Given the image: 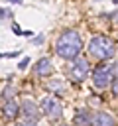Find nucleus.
<instances>
[{
    "label": "nucleus",
    "instance_id": "obj_1",
    "mask_svg": "<svg viewBox=\"0 0 118 126\" xmlns=\"http://www.w3.org/2000/svg\"><path fill=\"white\" fill-rule=\"evenodd\" d=\"M81 49H83L81 35H79L77 32H73V30L65 32L63 35H59V39H57V43H55V51H57V55L63 57V59H73V57H77V55L81 53Z\"/></svg>",
    "mask_w": 118,
    "mask_h": 126
},
{
    "label": "nucleus",
    "instance_id": "obj_2",
    "mask_svg": "<svg viewBox=\"0 0 118 126\" xmlns=\"http://www.w3.org/2000/svg\"><path fill=\"white\" fill-rule=\"evenodd\" d=\"M118 77V61L116 63H104L94 69L92 73V85L98 89H106L114 79Z\"/></svg>",
    "mask_w": 118,
    "mask_h": 126
},
{
    "label": "nucleus",
    "instance_id": "obj_3",
    "mask_svg": "<svg viewBox=\"0 0 118 126\" xmlns=\"http://www.w3.org/2000/svg\"><path fill=\"white\" fill-rule=\"evenodd\" d=\"M114 51H116L114 49V43L108 37H104V35H96L88 43V53L94 59H110L114 55Z\"/></svg>",
    "mask_w": 118,
    "mask_h": 126
},
{
    "label": "nucleus",
    "instance_id": "obj_4",
    "mask_svg": "<svg viewBox=\"0 0 118 126\" xmlns=\"http://www.w3.org/2000/svg\"><path fill=\"white\" fill-rule=\"evenodd\" d=\"M41 112H43L45 116H49V118H57V116H61L63 106H61L59 98H55L53 94H47V96H43V100H41Z\"/></svg>",
    "mask_w": 118,
    "mask_h": 126
},
{
    "label": "nucleus",
    "instance_id": "obj_5",
    "mask_svg": "<svg viewBox=\"0 0 118 126\" xmlns=\"http://www.w3.org/2000/svg\"><path fill=\"white\" fill-rule=\"evenodd\" d=\"M87 75H88V61L83 59V57H79V59L73 63V67H71V77L81 83Z\"/></svg>",
    "mask_w": 118,
    "mask_h": 126
},
{
    "label": "nucleus",
    "instance_id": "obj_6",
    "mask_svg": "<svg viewBox=\"0 0 118 126\" xmlns=\"http://www.w3.org/2000/svg\"><path fill=\"white\" fill-rule=\"evenodd\" d=\"M20 110H22V114L28 118V120H37V116H39V110H37V106L30 100V98H26V100H22V104H20Z\"/></svg>",
    "mask_w": 118,
    "mask_h": 126
},
{
    "label": "nucleus",
    "instance_id": "obj_7",
    "mask_svg": "<svg viewBox=\"0 0 118 126\" xmlns=\"http://www.w3.org/2000/svg\"><path fill=\"white\" fill-rule=\"evenodd\" d=\"M90 126H116V120H114V116H110L106 112H96L90 118Z\"/></svg>",
    "mask_w": 118,
    "mask_h": 126
},
{
    "label": "nucleus",
    "instance_id": "obj_8",
    "mask_svg": "<svg viewBox=\"0 0 118 126\" xmlns=\"http://www.w3.org/2000/svg\"><path fill=\"white\" fill-rule=\"evenodd\" d=\"M2 114L6 116V118H16L18 114H20V104L16 102V100H8L4 106H2Z\"/></svg>",
    "mask_w": 118,
    "mask_h": 126
},
{
    "label": "nucleus",
    "instance_id": "obj_9",
    "mask_svg": "<svg viewBox=\"0 0 118 126\" xmlns=\"http://www.w3.org/2000/svg\"><path fill=\"white\" fill-rule=\"evenodd\" d=\"M51 71H53V67H51V61L49 59H39L37 63H35V73L39 75V77H47V75H51Z\"/></svg>",
    "mask_w": 118,
    "mask_h": 126
},
{
    "label": "nucleus",
    "instance_id": "obj_10",
    "mask_svg": "<svg viewBox=\"0 0 118 126\" xmlns=\"http://www.w3.org/2000/svg\"><path fill=\"white\" fill-rule=\"evenodd\" d=\"M90 114L87 112V110H79L77 114H75V124L77 126H90Z\"/></svg>",
    "mask_w": 118,
    "mask_h": 126
},
{
    "label": "nucleus",
    "instance_id": "obj_11",
    "mask_svg": "<svg viewBox=\"0 0 118 126\" xmlns=\"http://www.w3.org/2000/svg\"><path fill=\"white\" fill-rule=\"evenodd\" d=\"M112 91H114V94H118V77L112 81Z\"/></svg>",
    "mask_w": 118,
    "mask_h": 126
},
{
    "label": "nucleus",
    "instance_id": "obj_12",
    "mask_svg": "<svg viewBox=\"0 0 118 126\" xmlns=\"http://www.w3.org/2000/svg\"><path fill=\"white\" fill-rule=\"evenodd\" d=\"M28 63H30V59L26 57V59H22V63H20V69H26L28 67Z\"/></svg>",
    "mask_w": 118,
    "mask_h": 126
},
{
    "label": "nucleus",
    "instance_id": "obj_13",
    "mask_svg": "<svg viewBox=\"0 0 118 126\" xmlns=\"http://www.w3.org/2000/svg\"><path fill=\"white\" fill-rule=\"evenodd\" d=\"M12 30H14V33H18V35H24V32H22V30H20L16 24H14V28H12Z\"/></svg>",
    "mask_w": 118,
    "mask_h": 126
},
{
    "label": "nucleus",
    "instance_id": "obj_14",
    "mask_svg": "<svg viewBox=\"0 0 118 126\" xmlns=\"http://www.w3.org/2000/svg\"><path fill=\"white\" fill-rule=\"evenodd\" d=\"M10 2H16V4H22V0H10Z\"/></svg>",
    "mask_w": 118,
    "mask_h": 126
},
{
    "label": "nucleus",
    "instance_id": "obj_15",
    "mask_svg": "<svg viewBox=\"0 0 118 126\" xmlns=\"http://www.w3.org/2000/svg\"><path fill=\"white\" fill-rule=\"evenodd\" d=\"M20 126H33V124H20Z\"/></svg>",
    "mask_w": 118,
    "mask_h": 126
},
{
    "label": "nucleus",
    "instance_id": "obj_16",
    "mask_svg": "<svg viewBox=\"0 0 118 126\" xmlns=\"http://www.w3.org/2000/svg\"><path fill=\"white\" fill-rule=\"evenodd\" d=\"M114 2H116V4H118V0H114Z\"/></svg>",
    "mask_w": 118,
    "mask_h": 126
}]
</instances>
